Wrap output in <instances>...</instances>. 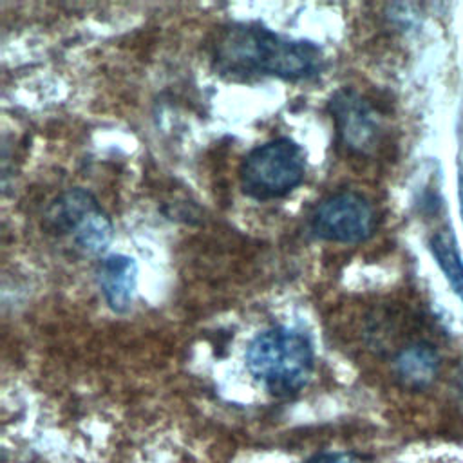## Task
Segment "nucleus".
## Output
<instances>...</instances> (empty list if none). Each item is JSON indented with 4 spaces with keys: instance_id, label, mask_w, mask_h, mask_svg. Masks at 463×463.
Wrapping results in <instances>:
<instances>
[{
    "instance_id": "1",
    "label": "nucleus",
    "mask_w": 463,
    "mask_h": 463,
    "mask_svg": "<svg viewBox=\"0 0 463 463\" xmlns=\"http://www.w3.org/2000/svg\"><path fill=\"white\" fill-rule=\"evenodd\" d=\"M213 65L233 78L268 74L304 80L320 71L322 52L311 42L282 38L259 24H233L217 36Z\"/></svg>"
},
{
    "instance_id": "2",
    "label": "nucleus",
    "mask_w": 463,
    "mask_h": 463,
    "mask_svg": "<svg viewBox=\"0 0 463 463\" xmlns=\"http://www.w3.org/2000/svg\"><path fill=\"white\" fill-rule=\"evenodd\" d=\"M246 365L251 376L269 392L289 396L309 382L315 353L304 333L289 327H271L250 342Z\"/></svg>"
},
{
    "instance_id": "3",
    "label": "nucleus",
    "mask_w": 463,
    "mask_h": 463,
    "mask_svg": "<svg viewBox=\"0 0 463 463\" xmlns=\"http://www.w3.org/2000/svg\"><path fill=\"white\" fill-rule=\"evenodd\" d=\"M244 194L268 201L288 195L306 175V154L289 137H277L255 146L239 170Z\"/></svg>"
},
{
    "instance_id": "4",
    "label": "nucleus",
    "mask_w": 463,
    "mask_h": 463,
    "mask_svg": "<svg viewBox=\"0 0 463 463\" xmlns=\"http://www.w3.org/2000/svg\"><path fill=\"white\" fill-rule=\"evenodd\" d=\"M45 228L58 235H71L76 248L89 255L105 251L112 241V222L98 199L83 188L60 194L45 212Z\"/></svg>"
},
{
    "instance_id": "5",
    "label": "nucleus",
    "mask_w": 463,
    "mask_h": 463,
    "mask_svg": "<svg viewBox=\"0 0 463 463\" xmlns=\"http://www.w3.org/2000/svg\"><path fill=\"white\" fill-rule=\"evenodd\" d=\"M309 228L315 237L356 244L369 239L376 228V210L367 197L344 190L322 199L311 213Z\"/></svg>"
},
{
    "instance_id": "6",
    "label": "nucleus",
    "mask_w": 463,
    "mask_h": 463,
    "mask_svg": "<svg viewBox=\"0 0 463 463\" xmlns=\"http://www.w3.org/2000/svg\"><path fill=\"white\" fill-rule=\"evenodd\" d=\"M329 112L347 150L367 156L378 146L382 134L378 114L356 90L338 89L329 99Z\"/></svg>"
},
{
    "instance_id": "7",
    "label": "nucleus",
    "mask_w": 463,
    "mask_h": 463,
    "mask_svg": "<svg viewBox=\"0 0 463 463\" xmlns=\"http://www.w3.org/2000/svg\"><path fill=\"white\" fill-rule=\"evenodd\" d=\"M137 280V266L127 255H110L98 266V284L105 302L116 313L128 309Z\"/></svg>"
},
{
    "instance_id": "8",
    "label": "nucleus",
    "mask_w": 463,
    "mask_h": 463,
    "mask_svg": "<svg viewBox=\"0 0 463 463\" xmlns=\"http://www.w3.org/2000/svg\"><path fill=\"white\" fill-rule=\"evenodd\" d=\"M439 371V356L427 342H414L398 351L394 374L409 389L427 387Z\"/></svg>"
},
{
    "instance_id": "9",
    "label": "nucleus",
    "mask_w": 463,
    "mask_h": 463,
    "mask_svg": "<svg viewBox=\"0 0 463 463\" xmlns=\"http://www.w3.org/2000/svg\"><path fill=\"white\" fill-rule=\"evenodd\" d=\"M430 251H432L438 266L445 273L449 284L458 293V297L463 300V260H461L458 250L454 248L452 237L443 232L436 233L430 239Z\"/></svg>"
},
{
    "instance_id": "10",
    "label": "nucleus",
    "mask_w": 463,
    "mask_h": 463,
    "mask_svg": "<svg viewBox=\"0 0 463 463\" xmlns=\"http://www.w3.org/2000/svg\"><path fill=\"white\" fill-rule=\"evenodd\" d=\"M302 463H358V461L347 452H329L327 450V452H318Z\"/></svg>"
}]
</instances>
